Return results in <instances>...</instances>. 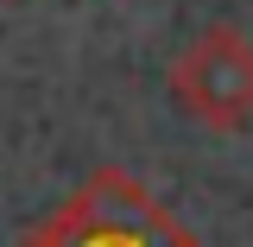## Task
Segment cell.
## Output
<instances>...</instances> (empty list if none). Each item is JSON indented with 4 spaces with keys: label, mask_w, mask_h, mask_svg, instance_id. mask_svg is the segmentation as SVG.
<instances>
[{
    "label": "cell",
    "mask_w": 253,
    "mask_h": 247,
    "mask_svg": "<svg viewBox=\"0 0 253 247\" xmlns=\"http://www.w3.org/2000/svg\"><path fill=\"white\" fill-rule=\"evenodd\" d=\"M171 101L209 133H247L253 127V38L241 26L196 32L171 63Z\"/></svg>",
    "instance_id": "cell-2"
},
{
    "label": "cell",
    "mask_w": 253,
    "mask_h": 247,
    "mask_svg": "<svg viewBox=\"0 0 253 247\" xmlns=\"http://www.w3.org/2000/svg\"><path fill=\"white\" fill-rule=\"evenodd\" d=\"M13 247H209L121 165H101Z\"/></svg>",
    "instance_id": "cell-1"
}]
</instances>
